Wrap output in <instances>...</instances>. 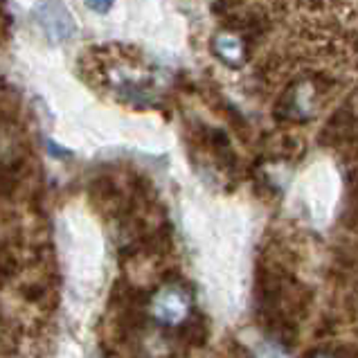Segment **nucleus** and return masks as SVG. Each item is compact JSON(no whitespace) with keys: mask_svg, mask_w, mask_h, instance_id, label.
I'll return each mask as SVG.
<instances>
[{"mask_svg":"<svg viewBox=\"0 0 358 358\" xmlns=\"http://www.w3.org/2000/svg\"><path fill=\"white\" fill-rule=\"evenodd\" d=\"M214 50H217V55L226 61V64H232V66L241 64V59H243V43L237 36H228V34L217 36L214 38Z\"/></svg>","mask_w":358,"mask_h":358,"instance_id":"nucleus-2","label":"nucleus"},{"mask_svg":"<svg viewBox=\"0 0 358 358\" xmlns=\"http://www.w3.org/2000/svg\"><path fill=\"white\" fill-rule=\"evenodd\" d=\"M110 5H113V0H86V7L93 9L97 14H106Z\"/></svg>","mask_w":358,"mask_h":358,"instance_id":"nucleus-3","label":"nucleus"},{"mask_svg":"<svg viewBox=\"0 0 358 358\" xmlns=\"http://www.w3.org/2000/svg\"><path fill=\"white\" fill-rule=\"evenodd\" d=\"M48 149H50V153H55V156H68V151L59 149L57 145H52V142H50V145H48Z\"/></svg>","mask_w":358,"mask_h":358,"instance_id":"nucleus-4","label":"nucleus"},{"mask_svg":"<svg viewBox=\"0 0 358 358\" xmlns=\"http://www.w3.org/2000/svg\"><path fill=\"white\" fill-rule=\"evenodd\" d=\"M34 20L52 43H61V41L73 38L77 32L75 20L61 0H45V3H41L34 12Z\"/></svg>","mask_w":358,"mask_h":358,"instance_id":"nucleus-1","label":"nucleus"}]
</instances>
